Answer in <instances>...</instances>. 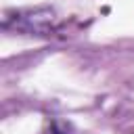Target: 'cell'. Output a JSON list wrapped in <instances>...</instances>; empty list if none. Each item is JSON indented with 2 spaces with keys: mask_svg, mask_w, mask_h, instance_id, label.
Segmentation results:
<instances>
[{
  "mask_svg": "<svg viewBox=\"0 0 134 134\" xmlns=\"http://www.w3.org/2000/svg\"><path fill=\"white\" fill-rule=\"evenodd\" d=\"M52 10L48 8H34V10H17L15 17L6 15L4 17V29H19L25 34H42L48 29V25L52 23Z\"/></svg>",
  "mask_w": 134,
  "mask_h": 134,
  "instance_id": "obj_1",
  "label": "cell"
}]
</instances>
